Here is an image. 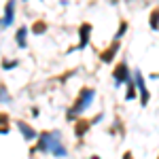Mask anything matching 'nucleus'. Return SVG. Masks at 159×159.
I'll list each match as a JSON object with an SVG mask.
<instances>
[{"label": "nucleus", "instance_id": "obj_17", "mask_svg": "<svg viewBox=\"0 0 159 159\" xmlns=\"http://www.w3.org/2000/svg\"><path fill=\"white\" fill-rule=\"evenodd\" d=\"M148 24H151V30H153V32H157V9H153V11H151Z\"/></svg>", "mask_w": 159, "mask_h": 159}, {"label": "nucleus", "instance_id": "obj_8", "mask_svg": "<svg viewBox=\"0 0 159 159\" xmlns=\"http://www.w3.org/2000/svg\"><path fill=\"white\" fill-rule=\"evenodd\" d=\"M117 51H119V40H112V45H110L106 51H102L100 53V60L104 61V64H110V61L115 60V55H117Z\"/></svg>", "mask_w": 159, "mask_h": 159}, {"label": "nucleus", "instance_id": "obj_1", "mask_svg": "<svg viewBox=\"0 0 159 159\" xmlns=\"http://www.w3.org/2000/svg\"><path fill=\"white\" fill-rule=\"evenodd\" d=\"M38 144L34 148H30V153H51V155H55V157H66L68 155V148L64 144V140H61V132L60 129H51V132H40L36 136Z\"/></svg>", "mask_w": 159, "mask_h": 159}, {"label": "nucleus", "instance_id": "obj_16", "mask_svg": "<svg viewBox=\"0 0 159 159\" xmlns=\"http://www.w3.org/2000/svg\"><path fill=\"white\" fill-rule=\"evenodd\" d=\"M19 66V60H2V70H13Z\"/></svg>", "mask_w": 159, "mask_h": 159}, {"label": "nucleus", "instance_id": "obj_19", "mask_svg": "<svg viewBox=\"0 0 159 159\" xmlns=\"http://www.w3.org/2000/svg\"><path fill=\"white\" fill-rule=\"evenodd\" d=\"M123 159H134V155L132 153H123Z\"/></svg>", "mask_w": 159, "mask_h": 159}, {"label": "nucleus", "instance_id": "obj_2", "mask_svg": "<svg viewBox=\"0 0 159 159\" xmlns=\"http://www.w3.org/2000/svg\"><path fill=\"white\" fill-rule=\"evenodd\" d=\"M93 98H96V91H93L91 87H83V89L79 91V98L74 100L72 108L68 110L66 119H68V121H76L79 117H83V115H85V110L93 104Z\"/></svg>", "mask_w": 159, "mask_h": 159}, {"label": "nucleus", "instance_id": "obj_10", "mask_svg": "<svg viewBox=\"0 0 159 159\" xmlns=\"http://www.w3.org/2000/svg\"><path fill=\"white\" fill-rule=\"evenodd\" d=\"M89 127H91L89 121H85V119H76V123H74V136H76V138H83V136L89 132Z\"/></svg>", "mask_w": 159, "mask_h": 159}, {"label": "nucleus", "instance_id": "obj_12", "mask_svg": "<svg viewBox=\"0 0 159 159\" xmlns=\"http://www.w3.org/2000/svg\"><path fill=\"white\" fill-rule=\"evenodd\" d=\"M47 28H49V24H47V21L38 19V21H34V24H32V34L40 36V34H45V32H47Z\"/></svg>", "mask_w": 159, "mask_h": 159}, {"label": "nucleus", "instance_id": "obj_7", "mask_svg": "<svg viewBox=\"0 0 159 159\" xmlns=\"http://www.w3.org/2000/svg\"><path fill=\"white\" fill-rule=\"evenodd\" d=\"M15 125H17V129L21 132V136H24V140L25 142H32V140H36V136H38V132L30 125V123H25V121H15Z\"/></svg>", "mask_w": 159, "mask_h": 159}, {"label": "nucleus", "instance_id": "obj_4", "mask_svg": "<svg viewBox=\"0 0 159 159\" xmlns=\"http://www.w3.org/2000/svg\"><path fill=\"white\" fill-rule=\"evenodd\" d=\"M129 79H132V72H129L127 61H119V64H117V68L112 70V81H115V87L125 85Z\"/></svg>", "mask_w": 159, "mask_h": 159}, {"label": "nucleus", "instance_id": "obj_13", "mask_svg": "<svg viewBox=\"0 0 159 159\" xmlns=\"http://www.w3.org/2000/svg\"><path fill=\"white\" fill-rule=\"evenodd\" d=\"M125 85H127V91H125V100H127V102H132V100L136 98V85H134V81H132V79H129V81H127Z\"/></svg>", "mask_w": 159, "mask_h": 159}, {"label": "nucleus", "instance_id": "obj_5", "mask_svg": "<svg viewBox=\"0 0 159 159\" xmlns=\"http://www.w3.org/2000/svg\"><path fill=\"white\" fill-rule=\"evenodd\" d=\"M91 32H93V25L91 24H83L81 28H79V45L76 47H72V49L68 51V53H72V51H83L89 45V38H91Z\"/></svg>", "mask_w": 159, "mask_h": 159}, {"label": "nucleus", "instance_id": "obj_14", "mask_svg": "<svg viewBox=\"0 0 159 159\" xmlns=\"http://www.w3.org/2000/svg\"><path fill=\"white\" fill-rule=\"evenodd\" d=\"M9 102H11V93H9L7 85L0 83V104H9Z\"/></svg>", "mask_w": 159, "mask_h": 159}, {"label": "nucleus", "instance_id": "obj_11", "mask_svg": "<svg viewBox=\"0 0 159 159\" xmlns=\"http://www.w3.org/2000/svg\"><path fill=\"white\" fill-rule=\"evenodd\" d=\"M11 132V119L7 112H0V136H7Z\"/></svg>", "mask_w": 159, "mask_h": 159}, {"label": "nucleus", "instance_id": "obj_6", "mask_svg": "<svg viewBox=\"0 0 159 159\" xmlns=\"http://www.w3.org/2000/svg\"><path fill=\"white\" fill-rule=\"evenodd\" d=\"M15 9H17V0H9L7 7H4V15L0 19V30H7V28L13 25V21H15Z\"/></svg>", "mask_w": 159, "mask_h": 159}, {"label": "nucleus", "instance_id": "obj_15", "mask_svg": "<svg viewBox=\"0 0 159 159\" xmlns=\"http://www.w3.org/2000/svg\"><path fill=\"white\" fill-rule=\"evenodd\" d=\"M127 28H129L127 21H121V24H119V30H117V34H115V40H121V38L125 36V32H127Z\"/></svg>", "mask_w": 159, "mask_h": 159}, {"label": "nucleus", "instance_id": "obj_18", "mask_svg": "<svg viewBox=\"0 0 159 159\" xmlns=\"http://www.w3.org/2000/svg\"><path fill=\"white\" fill-rule=\"evenodd\" d=\"M102 117H104V115L100 112V115H96V117H93V119H91L89 123H91V125H96V123H100V121H102Z\"/></svg>", "mask_w": 159, "mask_h": 159}, {"label": "nucleus", "instance_id": "obj_20", "mask_svg": "<svg viewBox=\"0 0 159 159\" xmlns=\"http://www.w3.org/2000/svg\"><path fill=\"white\" fill-rule=\"evenodd\" d=\"M89 159H100V157H98V155H93V157H89Z\"/></svg>", "mask_w": 159, "mask_h": 159}, {"label": "nucleus", "instance_id": "obj_3", "mask_svg": "<svg viewBox=\"0 0 159 159\" xmlns=\"http://www.w3.org/2000/svg\"><path fill=\"white\" fill-rule=\"evenodd\" d=\"M132 81H134V85H136V93H140V104H142V106H147L148 100H151V93H148V87H147V83H144L142 72H140V70H134Z\"/></svg>", "mask_w": 159, "mask_h": 159}, {"label": "nucleus", "instance_id": "obj_9", "mask_svg": "<svg viewBox=\"0 0 159 159\" xmlns=\"http://www.w3.org/2000/svg\"><path fill=\"white\" fill-rule=\"evenodd\" d=\"M15 45L19 47V49H25L28 47V28L21 25L19 30H17V34H15Z\"/></svg>", "mask_w": 159, "mask_h": 159}]
</instances>
